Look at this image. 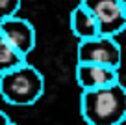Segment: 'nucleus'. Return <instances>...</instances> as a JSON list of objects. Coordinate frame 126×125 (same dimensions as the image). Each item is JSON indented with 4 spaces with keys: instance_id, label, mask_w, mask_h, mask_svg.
<instances>
[{
    "instance_id": "nucleus-11",
    "label": "nucleus",
    "mask_w": 126,
    "mask_h": 125,
    "mask_svg": "<svg viewBox=\"0 0 126 125\" xmlns=\"http://www.w3.org/2000/svg\"><path fill=\"white\" fill-rule=\"evenodd\" d=\"M119 2L122 4V8H124V11H126V0H119Z\"/></svg>"
},
{
    "instance_id": "nucleus-8",
    "label": "nucleus",
    "mask_w": 126,
    "mask_h": 125,
    "mask_svg": "<svg viewBox=\"0 0 126 125\" xmlns=\"http://www.w3.org/2000/svg\"><path fill=\"white\" fill-rule=\"evenodd\" d=\"M24 62H26V60L17 54L8 45V41L2 37V34H0V75L15 69V67H19L20 63H24Z\"/></svg>"
},
{
    "instance_id": "nucleus-7",
    "label": "nucleus",
    "mask_w": 126,
    "mask_h": 125,
    "mask_svg": "<svg viewBox=\"0 0 126 125\" xmlns=\"http://www.w3.org/2000/svg\"><path fill=\"white\" fill-rule=\"evenodd\" d=\"M69 26H71L72 35H76L80 41L93 39V37H96V35H100L98 24H96V21H94V17L91 15V11L83 4H80V2L71 9Z\"/></svg>"
},
{
    "instance_id": "nucleus-3",
    "label": "nucleus",
    "mask_w": 126,
    "mask_h": 125,
    "mask_svg": "<svg viewBox=\"0 0 126 125\" xmlns=\"http://www.w3.org/2000/svg\"><path fill=\"white\" fill-rule=\"evenodd\" d=\"M76 63H96L110 69H121L122 51L115 37L96 35L93 39L80 41L76 47Z\"/></svg>"
},
{
    "instance_id": "nucleus-9",
    "label": "nucleus",
    "mask_w": 126,
    "mask_h": 125,
    "mask_svg": "<svg viewBox=\"0 0 126 125\" xmlns=\"http://www.w3.org/2000/svg\"><path fill=\"white\" fill-rule=\"evenodd\" d=\"M20 2L22 0H0V21H6V19L19 15Z\"/></svg>"
},
{
    "instance_id": "nucleus-10",
    "label": "nucleus",
    "mask_w": 126,
    "mask_h": 125,
    "mask_svg": "<svg viewBox=\"0 0 126 125\" xmlns=\"http://www.w3.org/2000/svg\"><path fill=\"white\" fill-rule=\"evenodd\" d=\"M9 123H11L9 116L4 112V110H0V125H9Z\"/></svg>"
},
{
    "instance_id": "nucleus-2",
    "label": "nucleus",
    "mask_w": 126,
    "mask_h": 125,
    "mask_svg": "<svg viewBox=\"0 0 126 125\" xmlns=\"http://www.w3.org/2000/svg\"><path fill=\"white\" fill-rule=\"evenodd\" d=\"M45 94V77L35 65L24 62L0 75V97L8 105L30 106Z\"/></svg>"
},
{
    "instance_id": "nucleus-5",
    "label": "nucleus",
    "mask_w": 126,
    "mask_h": 125,
    "mask_svg": "<svg viewBox=\"0 0 126 125\" xmlns=\"http://www.w3.org/2000/svg\"><path fill=\"white\" fill-rule=\"evenodd\" d=\"M0 34L8 41L9 47L19 56H22L24 60L35 49V43H37L35 26L24 17L17 15V17H11V19L0 21Z\"/></svg>"
},
{
    "instance_id": "nucleus-4",
    "label": "nucleus",
    "mask_w": 126,
    "mask_h": 125,
    "mask_svg": "<svg viewBox=\"0 0 126 125\" xmlns=\"http://www.w3.org/2000/svg\"><path fill=\"white\" fill-rule=\"evenodd\" d=\"M98 24L100 35L115 37L126 30V11L119 0H82Z\"/></svg>"
},
{
    "instance_id": "nucleus-12",
    "label": "nucleus",
    "mask_w": 126,
    "mask_h": 125,
    "mask_svg": "<svg viewBox=\"0 0 126 125\" xmlns=\"http://www.w3.org/2000/svg\"><path fill=\"white\" fill-rule=\"evenodd\" d=\"M9 125H17V123H15V121H11V123H9Z\"/></svg>"
},
{
    "instance_id": "nucleus-6",
    "label": "nucleus",
    "mask_w": 126,
    "mask_h": 125,
    "mask_svg": "<svg viewBox=\"0 0 126 125\" xmlns=\"http://www.w3.org/2000/svg\"><path fill=\"white\" fill-rule=\"evenodd\" d=\"M74 77L82 92L98 90V88H106L121 82L117 69H110V67L96 65V63H76Z\"/></svg>"
},
{
    "instance_id": "nucleus-1",
    "label": "nucleus",
    "mask_w": 126,
    "mask_h": 125,
    "mask_svg": "<svg viewBox=\"0 0 126 125\" xmlns=\"http://www.w3.org/2000/svg\"><path fill=\"white\" fill-rule=\"evenodd\" d=\"M80 112L87 125H122L126 121V86L117 82L82 92Z\"/></svg>"
}]
</instances>
